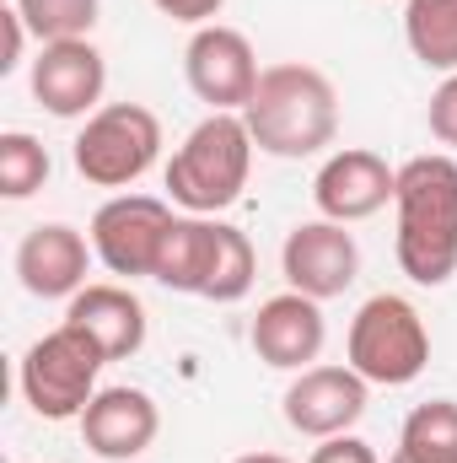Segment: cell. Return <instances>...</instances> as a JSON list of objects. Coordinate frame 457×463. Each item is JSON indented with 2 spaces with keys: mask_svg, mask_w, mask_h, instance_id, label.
<instances>
[{
  "mask_svg": "<svg viewBox=\"0 0 457 463\" xmlns=\"http://www.w3.org/2000/svg\"><path fill=\"white\" fill-rule=\"evenodd\" d=\"M398 269L415 286H447L457 275V162L431 151L398 167Z\"/></svg>",
  "mask_w": 457,
  "mask_h": 463,
  "instance_id": "1",
  "label": "cell"
},
{
  "mask_svg": "<svg viewBox=\"0 0 457 463\" xmlns=\"http://www.w3.org/2000/svg\"><path fill=\"white\" fill-rule=\"evenodd\" d=\"M242 118H247V135L258 151L285 156V162L318 156L340 135V92L318 65L285 60L258 76V92L242 109Z\"/></svg>",
  "mask_w": 457,
  "mask_h": 463,
  "instance_id": "2",
  "label": "cell"
},
{
  "mask_svg": "<svg viewBox=\"0 0 457 463\" xmlns=\"http://www.w3.org/2000/svg\"><path fill=\"white\" fill-rule=\"evenodd\" d=\"M253 135L242 114H210L189 129V140L167 162V194L189 216H216L242 200L253 167Z\"/></svg>",
  "mask_w": 457,
  "mask_h": 463,
  "instance_id": "3",
  "label": "cell"
},
{
  "mask_svg": "<svg viewBox=\"0 0 457 463\" xmlns=\"http://www.w3.org/2000/svg\"><path fill=\"white\" fill-rule=\"evenodd\" d=\"M103 366H108V355L87 329L60 324L54 335H43L22 355V399L43 420H81L87 404L98 399V372Z\"/></svg>",
  "mask_w": 457,
  "mask_h": 463,
  "instance_id": "4",
  "label": "cell"
},
{
  "mask_svg": "<svg viewBox=\"0 0 457 463\" xmlns=\"http://www.w3.org/2000/svg\"><path fill=\"white\" fill-rule=\"evenodd\" d=\"M350 366L382 388L415 383L431 366V335H425L415 302H404L393 291L360 302V313L350 318Z\"/></svg>",
  "mask_w": 457,
  "mask_h": 463,
  "instance_id": "5",
  "label": "cell"
},
{
  "mask_svg": "<svg viewBox=\"0 0 457 463\" xmlns=\"http://www.w3.org/2000/svg\"><path fill=\"white\" fill-rule=\"evenodd\" d=\"M162 151V118L145 103H108L87 118V129L76 135V173L98 189H124L140 173H151Z\"/></svg>",
  "mask_w": 457,
  "mask_h": 463,
  "instance_id": "6",
  "label": "cell"
},
{
  "mask_svg": "<svg viewBox=\"0 0 457 463\" xmlns=\"http://www.w3.org/2000/svg\"><path fill=\"white\" fill-rule=\"evenodd\" d=\"M183 76H189V92L200 103H210V114H242L258 92V54L247 43V33L237 27H194L189 49H183Z\"/></svg>",
  "mask_w": 457,
  "mask_h": 463,
  "instance_id": "7",
  "label": "cell"
},
{
  "mask_svg": "<svg viewBox=\"0 0 457 463\" xmlns=\"http://www.w3.org/2000/svg\"><path fill=\"white\" fill-rule=\"evenodd\" d=\"M280 269H285L291 291H302L312 302H334L360 275V248L344 232V222H302V227H291L285 248H280Z\"/></svg>",
  "mask_w": 457,
  "mask_h": 463,
  "instance_id": "8",
  "label": "cell"
},
{
  "mask_svg": "<svg viewBox=\"0 0 457 463\" xmlns=\"http://www.w3.org/2000/svg\"><path fill=\"white\" fill-rule=\"evenodd\" d=\"M173 227V211L156 194H118L92 216V253L114 269V275H151L162 237Z\"/></svg>",
  "mask_w": 457,
  "mask_h": 463,
  "instance_id": "9",
  "label": "cell"
},
{
  "mask_svg": "<svg viewBox=\"0 0 457 463\" xmlns=\"http://www.w3.org/2000/svg\"><path fill=\"white\" fill-rule=\"evenodd\" d=\"M360 415H366V377L355 366H307L285 388V426L312 442L344 437Z\"/></svg>",
  "mask_w": 457,
  "mask_h": 463,
  "instance_id": "10",
  "label": "cell"
},
{
  "mask_svg": "<svg viewBox=\"0 0 457 463\" xmlns=\"http://www.w3.org/2000/svg\"><path fill=\"white\" fill-rule=\"evenodd\" d=\"M103 87H108V65L92 49V38L43 43V54L33 60V98L54 118H92L103 103Z\"/></svg>",
  "mask_w": 457,
  "mask_h": 463,
  "instance_id": "11",
  "label": "cell"
},
{
  "mask_svg": "<svg viewBox=\"0 0 457 463\" xmlns=\"http://www.w3.org/2000/svg\"><path fill=\"white\" fill-rule=\"evenodd\" d=\"M393 194H398V167H387L377 151H360V146L334 151L312 178V200L323 222H344V227L377 216L382 205H393Z\"/></svg>",
  "mask_w": 457,
  "mask_h": 463,
  "instance_id": "12",
  "label": "cell"
},
{
  "mask_svg": "<svg viewBox=\"0 0 457 463\" xmlns=\"http://www.w3.org/2000/svg\"><path fill=\"white\" fill-rule=\"evenodd\" d=\"M247 340L258 350L264 366L275 372H307L318 361V350L329 340V324H323V302L302 297V291H280L258 307Z\"/></svg>",
  "mask_w": 457,
  "mask_h": 463,
  "instance_id": "13",
  "label": "cell"
},
{
  "mask_svg": "<svg viewBox=\"0 0 457 463\" xmlns=\"http://www.w3.org/2000/svg\"><path fill=\"white\" fill-rule=\"evenodd\" d=\"M92 242L65 222H49V227H33L16 248V275H22V291L38 297V302H60V297H76L87 286V269H92Z\"/></svg>",
  "mask_w": 457,
  "mask_h": 463,
  "instance_id": "14",
  "label": "cell"
},
{
  "mask_svg": "<svg viewBox=\"0 0 457 463\" xmlns=\"http://www.w3.org/2000/svg\"><path fill=\"white\" fill-rule=\"evenodd\" d=\"M156 431H162V415H156V399L145 388H98V399L81 415L87 453H98L108 463L140 458L156 442Z\"/></svg>",
  "mask_w": 457,
  "mask_h": 463,
  "instance_id": "15",
  "label": "cell"
},
{
  "mask_svg": "<svg viewBox=\"0 0 457 463\" xmlns=\"http://www.w3.org/2000/svg\"><path fill=\"white\" fill-rule=\"evenodd\" d=\"M65 324L87 329L108 361H129L135 350L145 345V307L135 291L124 286H81L65 307Z\"/></svg>",
  "mask_w": 457,
  "mask_h": 463,
  "instance_id": "16",
  "label": "cell"
},
{
  "mask_svg": "<svg viewBox=\"0 0 457 463\" xmlns=\"http://www.w3.org/2000/svg\"><path fill=\"white\" fill-rule=\"evenodd\" d=\"M216 242H221V222L173 216V227H167V237H162V253H156L151 280H162L167 291H183V297H205L210 264H216Z\"/></svg>",
  "mask_w": 457,
  "mask_h": 463,
  "instance_id": "17",
  "label": "cell"
},
{
  "mask_svg": "<svg viewBox=\"0 0 457 463\" xmlns=\"http://www.w3.org/2000/svg\"><path fill=\"white\" fill-rule=\"evenodd\" d=\"M404 38L425 71H457V0H404Z\"/></svg>",
  "mask_w": 457,
  "mask_h": 463,
  "instance_id": "18",
  "label": "cell"
},
{
  "mask_svg": "<svg viewBox=\"0 0 457 463\" xmlns=\"http://www.w3.org/2000/svg\"><path fill=\"white\" fill-rule=\"evenodd\" d=\"M404 453H415L420 463H457V399H431L415 404L398 437Z\"/></svg>",
  "mask_w": 457,
  "mask_h": 463,
  "instance_id": "19",
  "label": "cell"
},
{
  "mask_svg": "<svg viewBox=\"0 0 457 463\" xmlns=\"http://www.w3.org/2000/svg\"><path fill=\"white\" fill-rule=\"evenodd\" d=\"M49 184V151L38 135L27 129H5L0 135V194L5 200H27Z\"/></svg>",
  "mask_w": 457,
  "mask_h": 463,
  "instance_id": "20",
  "label": "cell"
},
{
  "mask_svg": "<svg viewBox=\"0 0 457 463\" xmlns=\"http://www.w3.org/2000/svg\"><path fill=\"white\" fill-rule=\"evenodd\" d=\"M22 11L27 33L38 43H65V38H87L98 27V0H5Z\"/></svg>",
  "mask_w": 457,
  "mask_h": 463,
  "instance_id": "21",
  "label": "cell"
},
{
  "mask_svg": "<svg viewBox=\"0 0 457 463\" xmlns=\"http://www.w3.org/2000/svg\"><path fill=\"white\" fill-rule=\"evenodd\" d=\"M253 275H258L253 242H247L237 227H221L216 264H210V286H205V302H242V297L253 291Z\"/></svg>",
  "mask_w": 457,
  "mask_h": 463,
  "instance_id": "22",
  "label": "cell"
},
{
  "mask_svg": "<svg viewBox=\"0 0 457 463\" xmlns=\"http://www.w3.org/2000/svg\"><path fill=\"white\" fill-rule=\"evenodd\" d=\"M425 118H431V135H436L442 146H452V151H457V71L436 87V92H431V114H425Z\"/></svg>",
  "mask_w": 457,
  "mask_h": 463,
  "instance_id": "23",
  "label": "cell"
},
{
  "mask_svg": "<svg viewBox=\"0 0 457 463\" xmlns=\"http://www.w3.org/2000/svg\"><path fill=\"white\" fill-rule=\"evenodd\" d=\"M22 49H27V22L16 5H0V76H11L22 65Z\"/></svg>",
  "mask_w": 457,
  "mask_h": 463,
  "instance_id": "24",
  "label": "cell"
},
{
  "mask_svg": "<svg viewBox=\"0 0 457 463\" xmlns=\"http://www.w3.org/2000/svg\"><path fill=\"white\" fill-rule=\"evenodd\" d=\"M307 463H377V453H371V442H360V437H350V431H344V437L318 442Z\"/></svg>",
  "mask_w": 457,
  "mask_h": 463,
  "instance_id": "25",
  "label": "cell"
},
{
  "mask_svg": "<svg viewBox=\"0 0 457 463\" xmlns=\"http://www.w3.org/2000/svg\"><path fill=\"white\" fill-rule=\"evenodd\" d=\"M162 16H173V22H189V27H210L216 16H221V5L227 0H151Z\"/></svg>",
  "mask_w": 457,
  "mask_h": 463,
  "instance_id": "26",
  "label": "cell"
},
{
  "mask_svg": "<svg viewBox=\"0 0 457 463\" xmlns=\"http://www.w3.org/2000/svg\"><path fill=\"white\" fill-rule=\"evenodd\" d=\"M231 463H291V458H280V453H242V458H231Z\"/></svg>",
  "mask_w": 457,
  "mask_h": 463,
  "instance_id": "27",
  "label": "cell"
},
{
  "mask_svg": "<svg viewBox=\"0 0 457 463\" xmlns=\"http://www.w3.org/2000/svg\"><path fill=\"white\" fill-rule=\"evenodd\" d=\"M387 463H420V458H415V453H404V448H398V453H393V458H387Z\"/></svg>",
  "mask_w": 457,
  "mask_h": 463,
  "instance_id": "28",
  "label": "cell"
}]
</instances>
